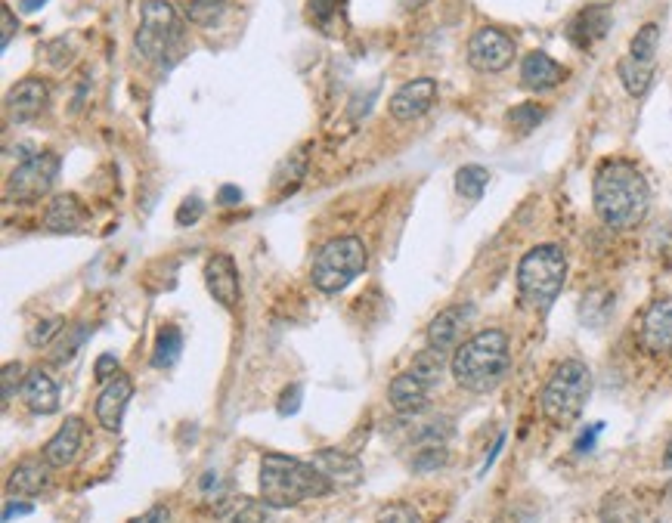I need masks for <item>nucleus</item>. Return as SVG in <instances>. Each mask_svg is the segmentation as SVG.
<instances>
[{"instance_id":"f257e3e1","label":"nucleus","mask_w":672,"mask_h":523,"mask_svg":"<svg viewBox=\"0 0 672 523\" xmlns=\"http://www.w3.org/2000/svg\"><path fill=\"white\" fill-rule=\"evenodd\" d=\"M592 205L604 226L617 233L635 230L651 211L648 177L626 158H607L592 177Z\"/></svg>"},{"instance_id":"f03ea898","label":"nucleus","mask_w":672,"mask_h":523,"mask_svg":"<svg viewBox=\"0 0 672 523\" xmlns=\"http://www.w3.org/2000/svg\"><path fill=\"white\" fill-rule=\"evenodd\" d=\"M453 378L468 394H490L511 372V341L502 329L465 338L450 359Z\"/></svg>"},{"instance_id":"7ed1b4c3","label":"nucleus","mask_w":672,"mask_h":523,"mask_svg":"<svg viewBox=\"0 0 672 523\" xmlns=\"http://www.w3.org/2000/svg\"><path fill=\"white\" fill-rule=\"evenodd\" d=\"M261 502L270 508H298L310 499H323L332 493V483L316 471L313 462H301L295 455L267 452L261 459Z\"/></svg>"},{"instance_id":"20e7f679","label":"nucleus","mask_w":672,"mask_h":523,"mask_svg":"<svg viewBox=\"0 0 672 523\" xmlns=\"http://www.w3.org/2000/svg\"><path fill=\"white\" fill-rule=\"evenodd\" d=\"M567 282V251L555 242L530 248L515 273L518 298L533 313H549Z\"/></svg>"},{"instance_id":"39448f33","label":"nucleus","mask_w":672,"mask_h":523,"mask_svg":"<svg viewBox=\"0 0 672 523\" xmlns=\"http://www.w3.org/2000/svg\"><path fill=\"white\" fill-rule=\"evenodd\" d=\"M592 397V372L583 359H564L555 366L549 381L542 384L539 409L555 428H570L580 421L586 403Z\"/></svg>"},{"instance_id":"423d86ee","label":"nucleus","mask_w":672,"mask_h":523,"mask_svg":"<svg viewBox=\"0 0 672 523\" xmlns=\"http://www.w3.org/2000/svg\"><path fill=\"white\" fill-rule=\"evenodd\" d=\"M183 41H186V19L171 0H143L140 28L134 35L137 50L155 65H171L183 53Z\"/></svg>"},{"instance_id":"0eeeda50","label":"nucleus","mask_w":672,"mask_h":523,"mask_svg":"<svg viewBox=\"0 0 672 523\" xmlns=\"http://www.w3.org/2000/svg\"><path fill=\"white\" fill-rule=\"evenodd\" d=\"M369 267V248L360 236L329 239L313 254L310 282L323 294H341L350 282L360 279Z\"/></svg>"},{"instance_id":"6e6552de","label":"nucleus","mask_w":672,"mask_h":523,"mask_svg":"<svg viewBox=\"0 0 672 523\" xmlns=\"http://www.w3.org/2000/svg\"><path fill=\"white\" fill-rule=\"evenodd\" d=\"M59 177V155L56 152H31L28 158L16 161V168L7 177V199L16 205H35L50 195Z\"/></svg>"},{"instance_id":"1a4fd4ad","label":"nucleus","mask_w":672,"mask_h":523,"mask_svg":"<svg viewBox=\"0 0 672 523\" xmlns=\"http://www.w3.org/2000/svg\"><path fill=\"white\" fill-rule=\"evenodd\" d=\"M515 56H518V44L496 25L477 28L471 35V41H468V65L474 72L499 75V72L508 69L511 62H515Z\"/></svg>"},{"instance_id":"9d476101","label":"nucleus","mask_w":672,"mask_h":523,"mask_svg":"<svg viewBox=\"0 0 672 523\" xmlns=\"http://www.w3.org/2000/svg\"><path fill=\"white\" fill-rule=\"evenodd\" d=\"M474 322V304H453L440 310L431 322H428V347L440 350V353H450L462 344V338L468 335Z\"/></svg>"},{"instance_id":"9b49d317","label":"nucleus","mask_w":672,"mask_h":523,"mask_svg":"<svg viewBox=\"0 0 672 523\" xmlns=\"http://www.w3.org/2000/svg\"><path fill=\"white\" fill-rule=\"evenodd\" d=\"M205 288L223 310H236L242 301V279L230 254H211L205 260Z\"/></svg>"},{"instance_id":"f8f14e48","label":"nucleus","mask_w":672,"mask_h":523,"mask_svg":"<svg viewBox=\"0 0 672 523\" xmlns=\"http://www.w3.org/2000/svg\"><path fill=\"white\" fill-rule=\"evenodd\" d=\"M131 400H134L131 375L118 372L115 378H109L100 390V397H96V403H93V415H96V421H100V428L109 431V434H118L121 421H124V409Z\"/></svg>"},{"instance_id":"ddd939ff","label":"nucleus","mask_w":672,"mask_h":523,"mask_svg":"<svg viewBox=\"0 0 672 523\" xmlns=\"http://www.w3.org/2000/svg\"><path fill=\"white\" fill-rule=\"evenodd\" d=\"M50 103V84L38 75H28L7 90V118L13 124L35 121Z\"/></svg>"},{"instance_id":"4468645a","label":"nucleus","mask_w":672,"mask_h":523,"mask_svg":"<svg viewBox=\"0 0 672 523\" xmlns=\"http://www.w3.org/2000/svg\"><path fill=\"white\" fill-rule=\"evenodd\" d=\"M638 341H642V347L654 356H669L672 353V294L657 298L645 310L642 329H638Z\"/></svg>"},{"instance_id":"2eb2a0df","label":"nucleus","mask_w":672,"mask_h":523,"mask_svg":"<svg viewBox=\"0 0 672 523\" xmlns=\"http://www.w3.org/2000/svg\"><path fill=\"white\" fill-rule=\"evenodd\" d=\"M84 223H87V208H84V202L78 199L75 192H56L53 199L47 202L44 217H41L44 230L47 233H56V236L81 233Z\"/></svg>"},{"instance_id":"dca6fc26","label":"nucleus","mask_w":672,"mask_h":523,"mask_svg":"<svg viewBox=\"0 0 672 523\" xmlns=\"http://www.w3.org/2000/svg\"><path fill=\"white\" fill-rule=\"evenodd\" d=\"M434 100H437V81L434 78H415L391 96L388 109H391L394 121H415V118L431 112Z\"/></svg>"},{"instance_id":"f3484780","label":"nucleus","mask_w":672,"mask_h":523,"mask_svg":"<svg viewBox=\"0 0 672 523\" xmlns=\"http://www.w3.org/2000/svg\"><path fill=\"white\" fill-rule=\"evenodd\" d=\"M84 437H87V424H84V418L69 415L66 421L59 424V431L50 437V443L44 446V462H47L50 468H69V465L78 459V452H81V446H84Z\"/></svg>"},{"instance_id":"a211bd4d","label":"nucleus","mask_w":672,"mask_h":523,"mask_svg":"<svg viewBox=\"0 0 672 523\" xmlns=\"http://www.w3.org/2000/svg\"><path fill=\"white\" fill-rule=\"evenodd\" d=\"M607 31H611V7H598V4H592V7L580 10V13H576V16L567 22L564 35H567V41H570L576 50H592L595 44L604 41Z\"/></svg>"},{"instance_id":"6ab92c4d","label":"nucleus","mask_w":672,"mask_h":523,"mask_svg":"<svg viewBox=\"0 0 672 523\" xmlns=\"http://www.w3.org/2000/svg\"><path fill=\"white\" fill-rule=\"evenodd\" d=\"M388 403L394 406L397 415H419L431 403V387L406 369L394 375V381L388 384Z\"/></svg>"},{"instance_id":"aec40b11","label":"nucleus","mask_w":672,"mask_h":523,"mask_svg":"<svg viewBox=\"0 0 672 523\" xmlns=\"http://www.w3.org/2000/svg\"><path fill=\"white\" fill-rule=\"evenodd\" d=\"M19 400L25 403L28 412H35V415H53V412H59V384L53 381L50 372L31 369L25 375V381H22Z\"/></svg>"},{"instance_id":"412c9836","label":"nucleus","mask_w":672,"mask_h":523,"mask_svg":"<svg viewBox=\"0 0 672 523\" xmlns=\"http://www.w3.org/2000/svg\"><path fill=\"white\" fill-rule=\"evenodd\" d=\"M310 462L316 465V471L323 474L332 486L350 489V486H357L363 480V465L354 459V455H347L344 449H332V446L319 449Z\"/></svg>"},{"instance_id":"4be33fe9","label":"nucleus","mask_w":672,"mask_h":523,"mask_svg":"<svg viewBox=\"0 0 672 523\" xmlns=\"http://www.w3.org/2000/svg\"><path fill=\"white\" fill-rule=\"evenodd\" d=\"M564 78H567L564 65L558 59H552L549 53H542V50L527 53L524 62H521V84L527 90L546 93V90H555Z\"/></svg>"},{"instance_id":"5701e85b","label":"nucleus","mask_w":672,"mask_h":523,"mask_svg":"<svg viewBox=\"0 0 672 523\" xmlns=\"http://www.w3.org/2000/svg\"><path fill=\"white\" fill-rule=\"evenodd\" d=\"M50 489V465L38 459H25L7 480V493L16 499H35Z\"/></svg>"},{"instance_id":"b1692460","label":"nucleus","mask_w":672,"mask_h":523,"mask_svg":"<svg viewBox=\"0 0 672 523\" xmlns=\"http://www.w3.org/2000/svg\"><path fill=\"white\" fill-rule=\"evenodd\" d=\"M617 75H620V84L629 96H645L654 84V62H645V59H635V56H623L617 62Z\"/></svg>"},{"instance_id":"393cba45","label":"nucleus","mask_w":672,"mask_h":523,"mask_svg":"<svg viewBox=\"0 0 672 523\" xmlns=\"http://www.w3.org/2000/svg\"><path fill=\"white\" fill-rule=\"evenodd\" d=\"M230 10V0H180V13L186 22L199 28H214Z\"/></svg>"},{"instance_id":"a878e982","label":"nucleus","mask_w":672,"mask_h":523,"mask_svg":"<svg viewBox=\"0 0 672 523\" xmlns=\"http://www.w3.org/2000/svg\"><path fill=\"white\" fill-rule=\"evenodd\" d=\"M267 508L270 505L251 496H233L230 502H223L217 508V514L223 523H267Z\"/></svg>"},{"instance_id":"bb28decb","label":"nucleus","mask_w":672,"mask_h":523,"mask_svg":"<svg viewBox=\"0 0 672 523\" xmlns=\"http://www.w3.org/2000/svg\"><path fill=\"white\" fill-rule=\"evenodd\" d=\"M87 335H90V325H84V322H78V325H66V329L59 332V338L50 344V363H53V366H66V363H72V356L84 347Z\"/></svg>"},{"instance_id":"cd10ccee","label":"nucleus","mask_w":672,"mask_h":523,"mask_svg":"<svg viewBox=\"0 0 672 523\" xmlns=\"http://www.w3.org/2000/svg\"><path fill=\"white\" fill-rule=\"evenodd\" d=\"M183 353V335L177 325H162L155 338V350H152V366L155 369H171Z\"/></svg>"},{"instance_id":"c85d7f7f","label":"nucleus","mask_w":672,"mask_h":523,"mask_svg":"<svg viewBox=\"0 0 672 523\" xmlns=\"http://www.w3.org/2000/svg\"><path fill=\"white\" fill-rule=\"evenodd\" d=\"M446 353H440V350H434V347H425V350H419L412 356V366H409V372L419 378V381H425L428 387H434V384H440L443 381V375H446Z\"/></svg>"},{"instance_id":"c756f323","label":"nucleus","mask_w":672,"mask_h":523,"mask_svg":"<svg viewBox=\"0 0 672 523\" xmlns=\"http://www.w3.org/2000/svg\"><path fill=\"white\" fill-rule=\"evenodd\" d=\"M490 186V171L484 165H462L456 171V192L468 202H477Z\"/></svg>"},{"instance_id":"7c9ffc66","label":"nucleus","mask_w":672,"mask_h":523,"mask_svg":"<svg viewBox=\"0 0 672 523\" xmlns=\"http://www.w3.org/2000/svg\"><path fill=\"white\" fill-rule=\"evenodd\" d=\"M542 121H546V109H542L539 103H518V106L508 109V127L521 137L533 134Z\"/></svg>"},{"instance_id":"2f4dec72","label":"nucleus","mask_w":672,"mask_h":523,"mask_svg":"<svg viewBox=\"0 0 672 523\" xmlns=\"http://www.w3.org/2000/svg\"><path fill=\"white\" fill-rule=\"evenodd\" d=\"M307 174V149H298L295 155H288L282 165L276 168V177H273V186L276 189H288L292 192L298 183H301V177Z\"/></svg>"},{"instance_id":"473e14b6","label":"nucleus","mask_w":672,"mask_h":523,"mask_svg":"<svg viewBox=\"0 0 672 523\" xmlns=\"http://www.w3.org/2000/svg\"><path fill=\"white\" fill-rule=\"evenodd\" d=\"M446 462H450V452H446V443H422L412 455V471L415 474H431L440 471Z\"/></svg>"},{"instance_id":"72a5a7b5","label":"nucleus","mask_w":672,"mask_h":523,"mask_svg":"<svg viewBox=\"0 0 672 523\" xmlns=\"http://www.w3.org/2000/svg\"><path fill=\"white\" fill-rule=\"evenodd\" d=\"M657 47H660V25L645 22V25L632 35V41H629V56L645 59V62H654Z\"/></svg>"},{"instance_id":"f704fd0d","label":"nucleus","mask_w":672,"mask_h":523,"mask_svg":"<svg viewBox=\"0 0 672 523\" xmlns=\"http://www.w3.org/2000/svg\"><path fill=\"white\" fill-rule=\"evenodd\" d=\"M25 366L16 363V359H10V363H4V369H0V387H4V406H10L13 394L16 390H22V381H25Z\"/></svg>"},{"instance_id":"c9c22d12","label":"nucleus","mask_w":672,"mask_h":523,"mask_svg":"<svg viewBox=\"0 0 672 523\" xmlns=\"http://www.w3.org/2000/svg\"><path fill=\"white\" fill-rule=\"evenodd\" d=\"M375 523H425V517L419 514V508L397 502V505L381 508L378 517H375Z\"/></svg>"},{"instance_id":"e433bc0d","label":"nucleus","mask_w":672,"mask_h":523,"mask_svg":"<svg viewBox=\"0 0 672 523\" xmlns=\"http://www.w3.org/2000/svg\"><path fill=\"white\" fill-rule=\"evenodd\" d=\"M62 329H66V322H62V319H44V322H38L35 329L28 332V344L31 347H50L59 338Z\"/></svg>"},{"instance_id":"4c0bfd02","label":"nucleus","mask_w":672,"mask_h":523,"mask_svg":"<svg viewBox=\"0 0 672 523\" xmlns=\"http://www.w3.org/2000/svg\"><path fill=\"white\" fill-rule=\"evenodd\" d=\"M301 403H304V387L301 384H288L279 394V400H276V412L282 418H292V415L301 412Z\"/></svg>"},{"instance_id":"58836bf2","label":"nucleus","mask_w":672,"mask_h":523,"mask_svg":"<svg viewBox=\"0 0 672 523\" xmlns=\"http://www.w3.org/2000/svg\"><path fill=\"white\" fill-rule=\"evenodd\" d=\"M341 4H344V0H307V16H310L319 28H326L329 19L338 16Z\"/></svg>"},{"instance_id":"ea45409f","label":"nucleus","mask_w":672,"mask_h":523,"mask_svg":"<svg viewBox=\"0 0 672 523\" xmlns=\"http://www.w3.org/2000/svg\"><path fill=\"white\" fill-rule=\"evenodd\" d=\"M205 214V202L199 199V195H189V199H183V205L177 208V226H192L199 223Z\"/></svg>"},{"instance_id":"a19ab883","label":"nucleus","mask_w":672,"mask_h":523,"mask_svg":"<svg viewBox=\"0 0 672 523\" xmlns=\"http://www.w3.org/2000/svg\"><path fill=\"white\" fill-rule=\"evenodd\" d=\"M16 31H19V19L13 16V10L4 4V10H0V47H10V41L16 38Z\"/></svg>"},{"instance_id":"79ce46f5","label":"nucleus","mask_w":672,"mask_h":523,"mask_svg":"<svg viewBox=\"0 0 672 523\" xmlns=\"http://www.w3.org/2000/svg\"><path fill=\"white\" fill-rule=\"evenodd\" d=\"M118 372H121V366H118V356H115V353H103L100 359H96L93 375H96V381H100V384H106V381L115 378Z\"/></svg>"},{"instance_id":"37998d69","label":"nucleus","mask_w":672,"mask_h":523,"mask_svg":"<svg viewBox=\"0 0 672 523\" xmlns=\"http://www.w3.org/2000/svg\"><path fill=\"white\" fill-rule=\"evenodd\" d=\"M127 523H171V511H168L165 505H155V508H149V511L131 517Z\"/></svg>"},{"instance_id":"c03bdc74","label":"nucleus","mask_w":672,"mask_h":523,"mask_svg":"<svg viewBox=\"0 0 672 523\" xmlns=\"http://www.w3.org/2000/svg\"><path fill=\"white\" fill-rule=\"evenodd\" d=\"M31 511H35V505H31V502H25V499L13 502V499H10L7 508H4V523H10L13 517H25V514H31Z\"/></svg>"},{"instance_id":"a18cd8bd","label":"nucleus","mask_w":672,"mask_h":523,"mask_svg":"<svg viewBox=\"0 0 672 523\" xmlns=\"http://www.w3.org/2000/svg\"><path fill=\"white\" fill-rule=\"evenodd\" d=\"M242 202V189L239 186H223L217 192V205H239Z\"/></svg>"},{"instance_id":"49530a36","label":"nucleus","mask_w":672,"mask_h":523,"mask_svg":"<svg viewBox=\"0 0 672 523\" xmlns=\"http://www.w3.org/2000/svg\"><path fill=\"white\" fill-rule=\"evenodd\" d=\"M601 431H604V424H601V421H598V424H592V428H589V431L583 434V440H580V443H576V452H583V449H589V446L595 443V434H601Z\"/></svg>"},{"instance_id":"de8ad7c7","label":"nucleus","mask_w":672,"mask_h":523,"mask_svg":"<svg viewBox=\"0 0 672 523\" xmlns=\"http://www.w3.org/2000/svg\"><path fill=\"white\" fill-rule=\"evenodd\" d=\"M47 4V0H19V10L22 13H35V10H41Z\"/></svg>"},{"instance_id":"09e8293b","label":"nucleus","mask_w":672,"mask_h":523,"mask_svg":"<svg viewBox=\"0 0 672 523\" xmlns=\"http://www.w3.org/2000/svg\"><path fill=\"white\" fill-rule=\"evenodd\" d=\"M431 0H403V10H409V13H415V10H422V7H428Z\"/></svg>"},{"instance_id":"8fccbe9b","label":"nucleus","mask_w":672,"mask_h":523,"mask_svg":"<svg viewBox=\"0 0 672 523\" xmlns=\"http://www.w3.org/2000/svg\"><path fill=\"white\" fill-rule=\"evenodd\" d=\"M663 468H672V440L666 443V452H663Z\"/></svg>"},{"instance_id":"3c124183","label":"nucleus","mask_w":672,"mask_h":523,"mask_svg":"<svg viewBox=\"0 0 672 523\" xmlns=\"http://www.w3.org/2000/svg\"><path fill=\"white\" fill-rule=\"evenodd\" d=\"M592 4H598V7H607V4H611V0H592Z\"/></svg>"}]
</instances>
